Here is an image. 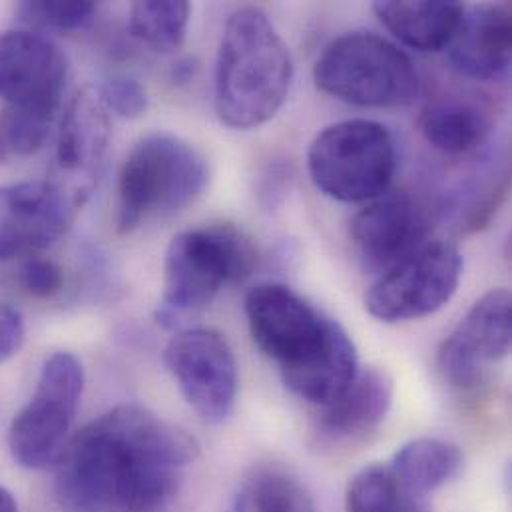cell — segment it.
<instances>
[{"label": "cell", "mask_w": 512, "mask_h": 512, "mask_svg": "<svg viewBox=\"0 0 512 512\" xmlns=\"http://www.w3.org/2000/svg\"><path fill=\"white\" fill-rule=\"evenodd\" d=\"M192 6L184 0H144L130 8V32L158 52L178 50L188 32Z\"/></svg>", "instance_id": "cell-23"}, {"label": "cell", "mask_w": 512, "mask_h": 512, "mask_svg": "<svg viewBox=\"0 0 512 512\" xmlns=\"http://www.w3.org/2000/svg\"><path fill=\"white\" fill-rule=\"evenodd\" d=\"M26 337L24 317L8 303H0V363L14 357Z\"/></svg>", "instance_id": "cell-28"}, {"label": "cell", "mask_w": 512, "mask_h": 512, "mask_svg": "<svg viewBox=\"0 0 512 512\" xmlns=\"http://www.w3.org/2000/svg\"><path fill=\"white\" fill-rule=\"evenodd\" d=\"M82 391L84 369L72 353L58 351L44 361L32 397L8 429V449L14 463L38 471L60 459Z\"/></svg>", "instance_id": "cell-8"}, {"label": "cell", "mask_w": 512, "mask_h": 512, "mask_svg": "<svg viewBox=\"0 0 512 512\" xmlns=\"http://www.w3.org/2000/svg\"><path fill=\"white\" fill-rule=\"evenodd\" d=\"M164 361L202 421L218 425L232 415L238 363L224 335L206 327L184 329L168 341Z\"/></svg>", "instance_id": "cell-10"}, {"label": "cell", "mask_w": 512, "mask_h": 512, "mask_svg": "<svg viewBox=\"0 0 512 512\" xmlns=\"http://www.w3.org/2000/svg\"><path fill=\"white\" fill-rule=\"evenodd\" d=\"M345 512H431L425 499L409 493L389 465H369L347 485Z\"/></svg>", "instance_id": "cell-22"}, {"label": "cell", "mask_w": 512, "mask_h": 512, "mask_svg": "<svg viewBox=\"0 0 512 512\" xmlns=\"http://www.w3.org/2000/svg\"><path fill=\"white\" fill-rule=\"evenodd\" d=\"M512 299L507 289L485 293L439 349V371L453 387L481 383L489 363L511 353Z\"/></svg>", "instance_id": "cell-13"}, {"label": "cell", "mask_w": 512, "mask_h": 512, "mask_svg": "<svg viewBox=\"0 0 512 512\" xmlns=\"http://www.w3.org/2000/svg\"><path fill=\"white\" fill-rule=\"evenodd\" d=\"M110 142V118L100 94L80 92L64 112L56 158L70 184L90 190L88 178L102 162Z\"/></svg>", "instance_id": "cell-17"}, {"label": "cell", "mask_w": 512, "mask_h": 512, "mask_svg": "<svg viewBox=\"0 0 512 512\" xmlns=\"http://www.w3.org/2000/svg\"><path fill=\"white\" fill-rule=\"evenodd\" d=\"M52 116L6 106L0 112V164L34 154L46 140Z\"/></svg>", "instance_id": "cell-24"}, {"label": "cell", "mask_w": 512, "mask_h": 512, "mask_svg": "<svg viewBox=\"0 0 512 512\" xmlns=\"http://www.w3.org/2000/svg\"><path fill=\"white\" fill-rule=\"evenodd\" d=\"M256 263L252 240L232 224L178 234L164 259V297L158 321L174 327L180 315L212 303L224 285L246 279Z\"/></svg>", "instance_id": "cell-5"}, {"label": "cell", "mask_w": 512, "mask_h": 512, "mask_svg": "<svg viewBox=\"0 0 512 512\" xmlns=\"http://www.w3.org/2000/svg\"><path fill=\"white\" fill-rule=\"evenodd\" d=\"M208 184L206 158L186 140L154 132L124 160L118 182V232L130 234L144 222L178 214Z\"/></svg>", "instance_id": "cell-4"}, {"label": "cell", "mask_w": 512, "mask_h": 512, "mask_svg": "<svg viewBox=\"0 0 512 512\" xmlns=\"http://www.w3.org/2000/svg\"><path fill=\"white\" fill-rule=\"evenodd\" d=\"M373 12L403 44L423 52H439L447 48L457 34L465 6L445 0H387L375 2Z\"/></svg>", "instance_id": "cell-18"}, {"label": "cell", "mask_w": 512, "mask_h": 512, "mask_svg": "<svg viewBox=\"0 0 512 512\" xmlns=\"http://www.w3.org/2000/svg\"><path fill=\"white\" fill-rule=\"evenodd\" d=\"M88 192L70 182L46 180L0 186V261L34 256L54 244Z\"/></svg>", "instance_id": "cell-11"}, {"label": "cell", "mask_w": 512, "mask_h": 512, "mask_svg": "<svg viewBox=\"0 0 512 512\" xmlns=\"http://www.w3.org/2000/svg\"><path fill=\"white\" fill-rule=\"evenodd\" d=\"M431 218L409 194H383L351 222V238L367 267L387 271L429 242Z\"/></svg>", "instance_id": "cell-14"}, {"label": "cell", "mask_w": 512, "mask_h": 512, "mask_svg": "<svg viewBox=\"0 0 512 512\" xmlns=\"http://www.w3.org/2000/svg\"><path fill=\"white\" fill-rule=\"evenodd\" d=\"M313 78L319 90L363 108H399L419 96L413 60L375 32L335 38L319 56Z\"/></svg>", "instance_id": "cell-6"}, {"label": "cell", "mask_w": 512, "mask_h": 512, "mask_svg": "<svg viewBox=\"0 0 512 512\" xmlns=\"http://www.w3.org/2000/svg\"><path fill=\"white\" fill-rule=\"evenodd\" d=\"M234 512H317L309 489L281 467L254 469L242 483Z\"/></svg>", "instance_id": "cell-21"}, {"label": "cell", "mask_w": 512, "mask_h": 512, "mask_svg": "<svg viewBox=\"0 0 512 512\" xmlns=\"http://www.w3.org/2000/svg\"><path fill=\"white\" fill-rule=\"evenodd\" d=\"M293 80L287 44L259 8L236 10L226 22L216 64V114L236 130L271 120Z\"/></svg>", "instance_id": "cell-3"}, {"label": "cell", "mask_w": 512, "mask_h": 512, "mask_svg": "<svg viewBox=\"0 0 512 512\" xmlns=\"http://www.w3.org/2000/svg\"><path fill=\"white\" fill-rule=\"evenodd\" d=\"M20 283L36 297H52L62 289V271L52 259L30 256L20 267Z\"/></svg>", "instance_id": "cell-27"}, {"label": "cell", "mask_w": 512, "mask_h": 512, "mask_svg": "<svg viewBox=\"0 0 512 512\" xmlns=\"http://www.w3.org/2000/svg\"><path fill=\"white\" fill-rule=\"evenodd\" d=\"M461 277V252L447 242H427L371 285L365 307L375 319L387 323L421 319L451 301Z\"/></svg>", "instance_id": "cell-9"}, {"label": "cell", "mask_w": 512, "mask_h": 512, "mask_svg": "<svg viewBox=\"0 0 512 512\" xmlns=\"http://www.w3.org/2000/svg\"><path fill=\"white\" fill-rule=\"evenodd\" d=\"M389 467L409 493L425 499L461 473L463 455L453 443L423 437L405 443Z\"/></svg>", "instance_id": "cell-20"}, {"label": "cell", "mask_w": 512, "mask_h": 512, "mask_svg": "<svg viewBox=\"0 0 512 512\" xmlns=\"http://www.w3.org/2000/svg\"><path fill=\"white\" fill-rule=\"evenodd\" d=\"M68 78V60L42 34L0 32V98L6 106L56 114Z\"/></svg>", "instance_id": "cell-12"}, {"label": "cell", "mask_w": 512, "mask_h": 512, "mask_svg": "<svg viewBox=\"0 0 512 512\" xmlns=\"http://www.w3.org/2000/svg\"><path fill=\"white\" fill-rule=\"evenodd\" d=\"M393 379L381 367L357 371L347 389L321 407L319 435L331 443H353L373 433L387 417L393 403Z\"/></svg>", "instance_id": "cell-16"}, {"label": "cell", "mask_w": 512, "mask_h": 512, "mask_svg": "<svg viewBox=\"0 0 512 512\" xmlns=\"http://www.w3.org/2000/svg\"><path fill=\"white\" fill-rule=\"evenodd\" d=\"M493 130V112L479 100L443 98L425 106L421 132L443 154L461 156L477 150Z\"/></svg>", "instance_id": "cell-19"}, {"label": "cell", "mask_w": 512, "mask_h": 512, "mask_svg": "<svg viewBox=\"0 0 512 512\" xmlns=\"http://www.w3.org/2000/svg\"><path fill=\"white\" fill-rule=\"evenodd\" d=\"M98 94L106 110L124 118H138L148 110V94L144 86L128 76L110 78Z\"/></svg>", "instance_id": "cell-26"}, {"label": "cell", "mask_w": 512, "mask_h": 512, "mask_svg": "<svg viewBox=\"0 0 512 512\" xmlns=\"http://www.w3.org/2000/svg\"><path fill=\"white\" fill-rule=\"evenodd\" d=\"M198 72V60L194 56H184L172 66L174 84H188Z\"/></svg>", "instance_id": "cell-29"}, {"label": "cell", "mask_w": 512, "mask_h": 512, "mask_svg": "<svg viewBox=\"0 0 512 512\" xmlns=\"http://www.w3.org/2000/svg\"><path fill=\"white\" fill-rule=\"evenodd\" d=\"M395 166L391 132L363 118L323 128L307 154L315 188L339 202H369L383 196L395 176Z\"/></svg>", "instance_id": "cell-7"}, {"label": "cell", "mask_w": 512, "mask_h": 512, "mask_svg": "<svg viewBox=\"0 0 512 512\" xmlns=\"http://www.w3.org/2000/svg\"><path fill=\"white\" fill-rule=\"evenodd\" d=\"M96 14L94 2H48V0H26L16 6V16L20 22L32 28L48 30H82L92 22Z\"/></svg>", "instance_id": "cell-25"}, {"label": "cell", "mask_w": 512, "mask_h": 512, "mask_svg": "<svg viewBox=\"0 0 512 512\" xmlns=\"http://www.w3.org/2000/svg\"><path fill=\"white\" fill-rule=\"evenodd\" d=\"M512 14L509 4L465 8L453 36L449 60L473 80H495L511 66Z\"/></svg>", "instance_id": "cell-15"}, {"label": "cell", "mask_w": 512, "mask_h": 512, "mask_svg": "<svg viewBox=\"0 0 512 512\" xmlns=\"http://www.w3.org/2000/svg\"><path fill=\"white\" fill-rule=\"evenodd\" d=\"M198 453L184 429L124 403L68 441L56 461V497L66 512H162Z\"/></svg>", "instance_id": "cell-1"}, {"label": "cell", "mask_w": 512, "mask_h": 512, "mask_svg": "<svg viewBox=\"0 0 512 512\" xmlns=\"http://www.w3.org/2000/svg\"><path fill=\"white\" fill-rule=\"evenodd\" d=\"M0 512H18V505H16L12 493L4 487H0Z\"/></svg>", "instance_id": "cell-30"}, {"label": "cell", "mask_w": 512, "mask_h": 512, "mask_svg": "<svg viewBox=\"0 0 512 512\" xmlns=\"http://www.w3.org/2000/svg\"><path fill=\"white\" fill-rule=\"evenodd\" d=\"M246 315L257 347L281 369L283 383L301 399L325 407L359 371L347 331L281 283L256 285Z\"/></svg>", "instance_id": "cell-2"}]
</instances>
